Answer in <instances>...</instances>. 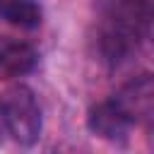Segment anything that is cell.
Here are the masks:
<instances>
[{
  "label": "cell",
  "mask_w": 154,
  "mask_h": 154,
  "mask_svg": "<svg viewBox=\"0 0 154 154\" xmlns=\"http://www.w3.org/2000/svg\"><path fill=\"white\" fill-rule=\"evenodd\" d=\"M149 24V0H106L96 29V43L103 63L111 67L128 63L147 41Z\"/></svg>",
  "instance_id": "obj_1"
},
{
  "label": "cell",
  "mask_w": 154,
  "mask_h": 154,
  "mask_svg": "<svg viewBox=\"0 0 154 154\" xmlns=\"http://www.w3.org/2000/svg\"><path fill=\"white\" fill-rule=\"evenodd\" d=\"M0 118L5 135L19 144H34L41 137V108L34 91L24 84H12L0 96Z\"/></svg>",
  "instance_id": "obj_2"
},
{
  "label": "cell",
  "mask_w": 154,
  "mask_h": 154,
  "mask_svg": "<svg viewBox=\"0 0 154 154\" xmlns=\"http://www.w3.org/2000/svg\"><path fill=\"white\" fill-rule=\"evenodd\" d=\"M111 101L120 108V113L130 120V125H147L152 120V101H154V89H152V77L140 75L125 82Z\"/></svg>",
  "instance_id": "obj_3"
},
{
  "label": "cell",
  "mask_w": 154,
  "mask_h": 154,
  "mask_svg": "<svg viewBox=\"0 0 154 154\" xmlns=\"http://www.w3.org/2000/svg\"><path fill=\"white\" fill-rule=\"evenodd\" d=\"M38 63V53L31 43L0 36V79H14L29 75Z\"/></svg>",
  "instance_id": "obj_4"
},
{
  "label": "cell",
  "mask_w": 154,
  "mask_h": 154,
  "mask_svg": "<svg viewBox=\"0 0 154 154\" xmlns=\"http://www.w3.org/2000/svg\"><path fill=\"white\" fill-rule=\"evenodd\" d=\"M87 125H89V130H91L94 135H99V137H103V140H111V142L125 140V135H128L130 128H132L130 120L120 113V108H118L111 99H106V101H101V103H96V106L89 108Z\"/></svg>",
  "instance_id": "obj_5"
},
{
  "label": "cell",
  "mask_w": 154,
  "mask_h": 154,
  "mask_svg": "<svg viewBox=\"0 0 154 154\" xmlns=\"http://www.w3.org/2000/svg\"><path fill=\"white\" fill-rule=\"evenodd\" d=\"M41 7L36 0H0V19L19 29H36L41 24Z\"/></svg>",
  "instance_id": "obj_6"
},
{
  "label": "cell",
  "mask_w": 154,
  "mask_h": 154,
  "mask_svg": "<svg viewBox=\"0 0 154 154\" xmlns=\"http://www.w3.org/2000/svg\"><path fill=\"white\" fill-rule=\"evenodd\" d=\"M2 135H5V128H2V118H0V142H2Z\"/></svg>",
  "instance_id": "obj_7"
}]
</instances>
